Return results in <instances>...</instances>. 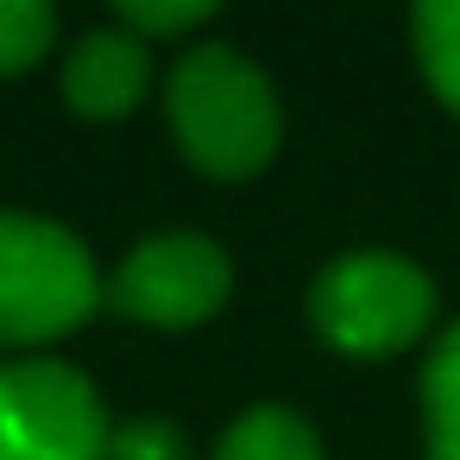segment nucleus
Here are the masks:
<instances>
[{"label": "nucleus", "mask_w": 460, "mask_h": 460, "mask_svg": "<svg viewBox=\"0 0 460 460\" xmlns=\"http://www.w3.org/2000/svg\"><path fill=\"white\" fill-rule=\"evenodd\" d=\"M152 83V45L127 26H95L64 51V102L83 120H127Z\"/></svg>", "instance_id": "6"}, {"label": "nucleus", "mask_w": 460, "mask_h": 460, "mask_svg": "<svg viewBox=\"0 0 460 460\" xmlns=\"http://www.w3.org/2000/svg\"><path fill=\"white\" fill-rule=\"evenodd\" d=\"M208 20H215L208 0H120V13H114V26H127L139 45H152V39H183V32L208 26Z\"/></svg>", "instance_id": "11"}, {"label": "nucleus", "mask_w": 460, "mask_h": 460, "mask_svg": "<svg viewBox=\"0 0 460 460\" xmlns=\"http://www.w3.org/2000/svg\"><path fill=\"white\" fill-rule=\"evenodd\" d=\"M227 290H234V259L221 240H208L196 227L146 234L139 246L120 252V265L102 284L108 309H120L127 322H146V328H196V322L221 315Z\"/></svg>", "instance_id": "5"}, {"label": "nucleus", "mask_w": 460, "mask_h": 460, "mask_svg": "<svg viewBox=\"0 0 460 460\" xmlns=\"http://www.w3.org/2000/svg\"><path fill=\"white\" fill-rule=\"evenodd\" d=\"M416 410H422V454L460 460V322L435 334L416 378Z\"/></svg>", "instance_id": "8"}, {"label": "nucleus", "mask_w": 460, "mask_h": 460, "mask_svg": "<svg viewBox=\"0 0 460 460\" xmlns=\"http://www.w3.org/2000/svg\"><path fill=\"white\" fill-rule=\"evenodd\" d=\"M215 460H328V454L309 416H296L290 403H252L221 429Z\"/></svg>", "instance_id": "7"}, {"label": "nucleus", "mask_w": 460, "mask_h": 460, "mask_svg": "<svg viewBox=\"0 0 460 460\" xmlns=\"http://www.w3.org/2000/svg\"><path fill=\"white\" fill-rule=\"evenodd\" d=\"M309 322L347 359H391L429 334L435 278L391 246H353L315 271Z\"/></svg>", "instance_id": "2"}, {"label": "nucleus", "mask_w": 460, "mask_h": 460, "mask_svg": "<svg viewBox=\"0 0 460 460\" xmlns=\"http://www.w3.org/2000/svg\"><path fill=\"white\" fill-rule=\"evenodd\" d=\"M108 403L70 359L0 366V460H108Z\"/></svg>", "instance_id": "4"}, {"label": "nucleus", "mask_w": 460, "mask_h": 460, "mask_svg": "<svg viewBox=\"0 0 460 460\" xmlns=\"http://www.w3.org/2000/svg\"><path fill=\"white\" fill-rule=\"evenodd\" d=\"M58 45V13L45 0H0V76L32 70Z\"/></svg>", "instance_id": "10"}, {"label": "nucleus", "mask_w": 460, "mask_h": 460, "mask_svg": "<svg viewBox=\"0 0 460 460\" xmlns=\"http://www.w3.org/2000/svg\"><path fill=\"white\" fill-rule=\"evenodd\" d=\"M95 309H102V278L89 246L45 215L0 208V347L64 341Z\"/></svg>", "instance_id": "3"}, {"label": "nucleus", "mask_w": 460, "mask_h": 460, "mask_svg": "<svg viewBox=\"0 0 460 460\" xmlns=\"http://www.w3.org/2000/svg\"><path fill=\"white\" fill-rule=\"evenodd\" d=\"M410 45H416L422 83L460 120V0H422L410 13Z\"/></svg>", "instance_id": "9"}, {"label": "nucleus", "mask_w": 460, "mask_h": 460, "mask_svg": "<svg viewBox=\"0 0 460 460\" xmlns=\"http://www.w3.org/2000/svg\"><path fill=\"white\" fill-rule=\"evenodd\" d=\"M177 152L221 183L259 177L284 146V102L271 76L234 45H190L164 76Z\"/></svg>", "instance_id": "1"}, {"label": "nucleus", "mask_w": 460, "mask_h": 460, "mask_svg": "<svg viewBox=\"0 0 460 460\" xmlns=\"http://www.w3.org/2000/svg\"><path fill=\"white\" fill-rule=\"evenodd\" d=\"M108 460H190V441L171 422L139 416V422H120L108 435Z\"/></svg>", "instance_id": "12"}]
</instances>
